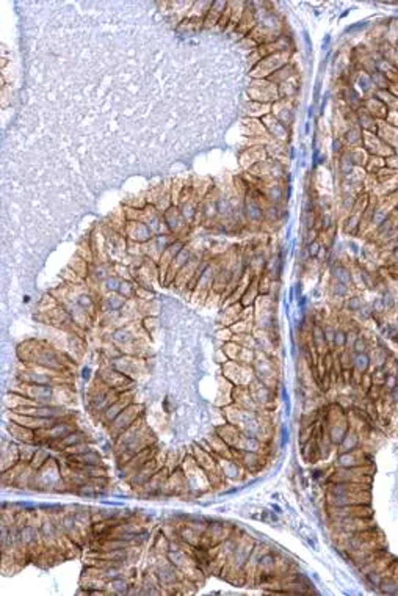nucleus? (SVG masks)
<instances>
[{
  "mask_svg": "<svg viewBox=\"0 0 398 596\" xmlns=\"http://www.w3.org/2000/svg\"><path fill=\"white\" fill-rule=\"evenodd\" d=\"M121 283H123V278L118 276V275H112V276H108L105 281L99 286V289H102L105 294H116L119 291Z\"/></svg>",
  "mask_w": 398,
  "mask_h": 596,
  "instance_id": "37998d69",
  "label": "nucleus"
},
{
  "mask_svg": "<svg viewBox=\"0 0 398 596\" xmlns=\"http://www.w3.org/2000/svg\"><path fill=\"white\" fill-rule=\"evenodd\" d=\"M343 138L351 148H359V145H362V138H364V132H362L359 126H350L347 132H345Z\"/></svg>",
  "mask_w": 398,
  "mask_h": 596,
  "instance_id": "c9c22d12",
  "label": "nucleus"
},
{
  "mask_svg": "<svg viewBox=\"0 0 398 596\" xmlns=\"http://www.w3.org/2000/svg\"><path fill=\"white\" fill-rule=\"evenodd\" d=\"M310 334H312V345H314L318 356H326L328 353H330V345H328V342H326L323 327L320 325V323H314V327L310 328Z\"/></svg>",
  "mask_w": 398,
  "mask_h": 596,
  "instance_id": "a878e982",
  "label": "nucleus"
},
{
  "mask_svg": "<svg viewBox=\"0 0 398 596\" xmlns=\"http://www.w3.org/2000/svg\"><path fill=\"white\" fill-rule=\"evenodd\" d=\"M359 317H360V320H370V319H375V312H373V309H372V306H369V304H364V308H362L359 312Z\"/></svg>",
  "mask_w": 398,
  "mask_h": 596,
  "instance_id": "bf43d9fd",
  "label": "nucleus"
},
{
  "mask_svg": "<svg viewBox=\"0 0 398 596\" xmlns=\"http://www.w3.org/2000/svg\"><path fill=\"white\" fill-rule=\"evenodd\" d=\"M359 444H360V436H359V433L356 432V430H353V429H350L348 432H347V435L343 436V439L340 441V444H339V453H342V452H350V450H356V449H359Z\"/></svg>",
  "mask_w": 398,
  "mask_h": 596,
  "instance_id": "2f4dec72",
  "label": "nucleus"
},
{
  "mask_svg": "<svg viewBox=\"0 0 398 596\" xmlns=\"http://www.w3.org/2000/svg\"><path fill=\"white\" fill-rule=\"evenodd\" d=\"M124 235L127 240H132V242H136L140 245H144L148 243L151 238L154 237L151 228L144 223L141 220H135V221H126V226H124Z\"/></svg>",
  "mask_w": 398,
  "mask_h": 596,
  "instance_id": "9d476101",
  "label": "nucleus"
},
{
  "mask_svg": "<svg viewBox=\"0 0 398 596\" xmlns=\"http://www.w3.org/2000/svg\"><path fill=\"white\" fill-rule=\"evenodd\" d=\"M155 457H157V449H155V446L146 447L141 452H138L136 455H133L129 460L124 466H121V469H123V477L126 480H129L132 475H135L148 462H151V460L155 458Z\"/></svg>",
  "mask_w": 398,
  "mask_h": 596,
  "instance_id": "6e6552de",
  "label": "nucleus"
},
{
  "mask_svg": "<svg viewBox=\"0 0 398 596\" xmlns=\"http://www.w3.org/2000/svg\"><path fill=\"white\" fill-rule=\"evenodd\" d=\"M331 276H333V279H336L339 283H343L345 286H348V287H351L354 284L351 270L345 264H342V262H334L331 265Z\"/></svg>",
  "mask_w": 398,
  "mask_h": 596,
  "instance_id": "cd10ccee",
  "label": "nucleus"
},
{
  "mask_svg": "<svg viewBox=\"0 0 398 596\" xmlns=\"http://www.w3.org/2000/svg\"><path fill=\"white\" fill-rule=\"evenodd\" d=\"M169 546H171V541H169V538L162 532L159 537H155V540H154V546H152V549H154V552H157L159 555H166L168 554V551H169Z\"/></svg>",
  "mask_w": 398,
  "mask_h": 596,
  "instance_id": "c03bdc74",
  "label": "nucleus"
},
{
  "mask_svg": "<svg viewBox=\"0 0 398 596\" xmlns=\"http://www.w3.org/2000/svg\"><path fill=\"white\" fill-rule=\"evenodd\" d=\"M331 522L336 524L337 529L345 535H351V534L364 532L369 529H375V524H373L372 518H345V519H337V521H331Z\"/></svg>",
  "mask_w": 398,
  "mask_h": 596,
  "instance_id": "ddd939ff",
  "label": "nucleus"
},
{
  "mask_svg": "<svg viewBox=\"0 0 398 596\" xmlns=\"http://www.w3.org/2000/svg\"><path fill=\"white\" fill-rule=\"evenodd\" d=\"M336 331H337V328H336V327H333V325H324V327H323L324 339H326L328 345H330V350H333V347H334V337H336Z\"/></svg>",
  "mask_w": 398,
  "mask_h": 596,
  "instance_id": "864d4df0",
  "label": "nucleus"
},
{
  "mask_svg": "<svg viewBox=\"0 0 398 596\" xmlns=\"http://www.w3.org/2000/svg\"><path fill=\"white\" fill-rule=\"evenodd\" d=\"M132 396H133V393L130 391V393H123L121 394V397L113 403V405H110L108 408L105 411L102 413V416L99 417L103 424H107V425H110L121 413H123L126 408L130 405V403H133V400H132Z\"/></svg>",
  "mask_w": 398,
  "mask_h": 596,
  "instance_id": "a211bd4d",
  "label": "nucleus"
},
{
  "mask_svg": "<svg viewBox=\"0 0 398 596\" xmlns=\"http://www.w3.org/2000/svg\"><path fill=\"white\" fill-rule=\"evenodd\" d=\"M342 97L345 102H347L348 109L353 112H357L359 109H362V106H364V97H360V94L353 87H345L342 90Z\"/></svg>",
  "mask_w": 398,
  "mask_h": 596,
  "instance_id": "7c9ffc66",
  "label": "nucleus"
},
{
  "mask_svg": "<svg viewBox=\"0 0 398 596\" xmlns=\"http://www.w3.org/2000/svg\"><path fill=\"white\" fill-rule=\"evenodd\" d=\"M331 294H333L334 298H343L345 300L348 297V294H350V287L345 286L343 283H339V281L333 279V283H331Z\"/></svg>",
  "mask_w": 398,
  "mask_h": 596,
  "instance_id": "de8ad7c7",
  "label": "nucleus"
},
{
  "mask_svg": "<svg viewBox=\"0 0 398 596\" xmlns=\"http://www.w3.org/2000/svg\"><path fill=\"white\" fill-rule=\"evenodd\" d=\"M115 275L113 271V262L108 261H94L90 264V271H88V279L91 286H100L108 276Z\"/></svg>",
  "mask_w": 398,
  "mask_h": 596,
  "instance_id": "2eb2a0df",
  "label": "nucleus"
},
{
  "mask_svg": "<svg viewBox=\"0 0 398 596\" xmlns=\"http://www.w3.org/2000/svg\"><path fill=\"white\" fill-rule=\"evenodd\" d=\"M129 587H130V582H129V579L124 577V576H118V577L110 579V581L105 582L107 594H116V596L127 594Z\"/></svg>",
  "mask_w": 398,
  "mask_h": 596,
  "instance_id": "c85d7f7f",
  "label": "nucleus"
},
{
  "mask_svg": "<svg viewBox=\"0 0 398 596\" xmlns=\"http://www.w3.org/2000/svg\"><path fill=\"white\" fill-rule=\"evenodd\" d=\"M232 458L243 466L246 471H257L262 466V455L259 452H251V450H240V449H232Z\"/></svg>",
  "mask_w": 398,
  "mask_h": 596,
  "instance_id": "aec40b11",
  "label": "nucleus"
},
{
  "mask_svg": "<svg viewBox=\"0 0 398 596\" xmlns=\"http://www.w3.org/2000/svg\"><path fill=\"white\" fill-rule=\"evenodd\" d=\"M17 463H21L19 444H16V442H10L7 449H2V472L8 471L10 468L16 466Z\"/></svg>",
  "mask_w": 398,
  "mask_h": 596,
  "instance_id": "bb28decb",
  "label": "nucleus"
},
{
  "mask_svg": "<svg viewBox=\"0 0 398 596\" xmlns=\"http://www.w3.org/2000/svg\"><path fill=\"white\" fill-rule=\"evenodd\" d=\"M143 327H144V330H146L149 334H152L154 330H157V328H159V320L155 319L154 315H148V317L143 319Z\"/></svg>",
  "mask_w": 398,
  "mask_h": 596,
  "instance_id": "4d7b16f0",
  "label": "nucleus"
},
{
  "mask_svg": "<svg viewBox=\"0 0 398 596\" xmlns=\"http://www.w3.org/2000/svg\"><path fill=\"white\" fill-rule=\"evenodd\" d=\"M392 259L398 262V243L392 248Z\"/></svg>",
  "mask_w": 398,
  "mask_h": 596,
  "instance_id": "e2e57ef3",
  "label": "nucleus"
},
{
  "mask_svg": "<svg viewBox=\"0 0 398 596\" xmlns=\"http://www.w3.org/2000/svg\"><path fill=\"white\" fill-rule=\"evenodd\" d=\"M74 430H77V427H76V422L71 417L58 419L57 422L49 425V427L37 430V444L38 446H46L47 442L55 441V439H61V438H64L66 435H69Z\"/></svg>",
  "mask_w": 398,
  "mask_h": 596,
  "instance_id": "20e7f679",
  "label": "nucleus"
},
{
  "mask_svg": "<svg viewBox=\"0 0 398 596\" xmlns=\"http://www.w3.org/2000/svg\"><path fill=\"white\" fill-rule=\"evenodd\" d=\"M345 347H347V331L342 330V328H337L333 350H343Z\"/></svg>",
  "mask_w": 398,
  "mask_h": 596,
  "instance_id": "09e8293b",
  "label": "nucleus"
},
{
  "mask_svg": "<svg viewBox=\"0 0 398 596\" xmlns=\"http://www.w3.org/2000/svg\"><path fill=\"white\" fill-rule=\"evenodd\" d=\"M8 432L19 442H37V432L28 429V427H24V425H21V424H16V422L10 420Z\"/></svg>",
  "mask_w": 398,
  "mask_h": 596,
  "instance_id": "393cba45",
  "label": "nucleus"
},
{
  "mask_svg": "<svg viewBox=\"0 0 398 596\" xmlns=\"http://www.w3.org/2000/svg\"><path fill=\"white\" fill-rule=\"evenodd\" d=\"M91 449H93V447H91L90 442H82V444H77V446H74V447L66 449L63 453H66V455H82V453L88 452V450H91Z\"/></svg>",
  "mask_w": 398,
  "mask_h": 596,
  "instance_id": "3c124183",
  "label": "nucleus"
},
{
  "mask_svg": "<svg viewBox=\"0 0 398 596\" xmlns=\"http://www.w3.org/2000/svg\"><path fill=\"white\" fill-rule=\"evenodd\" d=\"M356 168L357 166H356V163H354V160H353V157L350 154V151H345L343 154L339 156V173L343 178L351 176Z\"/></svg>",
  "mask_w": 398,
  "mask_h": 596,
  "instance_id": "72a5a7b5",
  "label": "nucleus"
},
{
  "mask_svg": "<svg viewBox=\"0 0 398 596\" xmlns=\"http://www.w3.org/2000/svg\"><path fill=\"white\" fill-rule=\"evenodd\" d=\"M63 455H64V460H67V462L79 463L83 466H103L102 455L96 449H91L82 455H66V453H63Z\"/></svg>",
  "mask_w": 398,
  "mask_h": 596,
  "instance_id": "b1692460",
  "label": "nucleus"
},
{
  "mask_svg": "<svg viewBox=\"0 0 398 596\" xmlns=\"http://www.w3.org/2000/svg\"><path fill=\"white\" fill-rule=\"evenodd\" d=\"M336 465L339 468H359V466H369V457L362 452V449L350 450V452H342L337 455Z\"/></svg>",
  "mask_w": 398,
  "mask_h": 596,
  "instance_id": "f3484780",
  "label": "nucleus"
},
{
  "mask_svg": "<svg viewBox=\"0 0 398 596\" xmlns=\"http://www.w3.org/2000/svg\"><path fill=\"white\" fill-rule=\"evenodd\" d=\"M143 413H144V406L143 405L135 403V402L130 403L126 410L108 425V427H110V435L116 439L119 435H123L127 429H130L138 419L143 417Z\"/></svg>",
  "mask_w": 398,
  "mask_h": 596,
  "instance_id": "39448f33",
  "label": "nucleus"
},
{
  "mask_svg": "<svg viewBox=\"0 0 398 596\" xmlns=\"http://www.w3.org/2000/svg\"><path fill=\"white\" fill-rule=\"evenodd\" d=\"M370 306H372V309H373V312H375V315H378V314H383V312H386V304H384V300H383V295H378V297H375Z\"/></svg>",
  "mask_w": 398,
  "mask_h": 596,
  "instance_id": "6e6d98bb",
  "label": "nucleus"
},
{
  "mask_svg": "<svg viewBox=\"0 0 398 596\" xmlns=\"http://www.w3.org/2000/svg\"><path fill=\"white\" fill-rule=\"evenodd\" d=\"M367 350H369L367 339L364 336H357V339L354 340V344L351 345V352L354 355H357V353H367Z\"/></svg>",
  "mask_w": 398,
  "mask_h": 596,
  "instance_id": "8fccbe9b",
  "label": "nucleus"
},
{
  "mask_svg": "<svg viewBox=\"0 0 398 596\" xmlns=\"http://www.w3.org/2000/svg\"><path fill=\"white\" fill-rule=\"evenodd\" d=\"M74 493H77V495L82 496V498H94V496L99 495V491L96 489V486H94L90 480H86L85 483H82L80 486H77V488L74 489Z\"/></svg>",
  "mask_w": 398,
  "mask_h": 596,
  "instance_id": "a18cd8bd",
  "label": "nucleus"
},
{
  "mask_svg": "<svg viewBox=\"0 0 398 596\" xmlns=\"http://www.w3.org/2000/svg\"><path fill=\"white\" fill-rule=\"evenodd\" d=\"M383 300H384V304H386V311H392L395 308L396 298H395V295L390 291H384L383 292Z\"/></svg>",
  "mask_w": 398,
  "mask_h": 596,
  "instance_id": "13d9d810",
  "label": "nucleus"
},
{
  "mask_svg": "<svg viewBox=\"0 0 398 596\" xmlns=\"http://www.w3.org/2000/svg\"><path fill=\"white\" fill-rule=\"evenodd\" d=\"M370 76H372V82H373V87L376 91H389L392 82L386 74L379 73V71H372Z\"/></svg>",
  "mask_w": 398,
  "mask_h": 596,
  "instance_id": "58836bf2",
  "label": "nucleus"
},
{
  "mask_svg": "<svg viewBox=\"0 0 398 596\" xmlns=\"http://www.w3.org/2000/svg\"><path fill=\"white\" fill-rule=\"evenodd\" d=\"M159 469H162V466H160V463H159L157 457H155V458L151 460V462H148V463H146L140 471H138L135 475H132L127 482H129L130 486H133V488H143V486L152 479L154 474L157 472Z\"/></svg>",
  "mask_w": 398,
  "mask_h": 596,
  "instance_id": "dca6fc26",
  "label": "nucleus"
},
{
  "mask_svg": "<svg viewBox=\"0 0 398 596\" xmlns=\"http://www.w3.org/2000/svg\"><path fill=\"white\" fill-rule=\"evenodd\" d=\"M370 501H372L370 489L351 493V495H345V496L326 495V505H330V507H347V505H356V504H370Z\"/></svg>",
  "mask_w": 398,
  "mask_h": 596,
  "instance_id": "f8f14e48",
  "label": "nucleus"
},
{
  "mask_svg": "<svg viewBox=\"0 0 398 596\" xmlns=\"http://www.w3.org/2000/svg\"><path fill=\"white\" fill-rule=\"evenodd\" d=\"M232 527L226 525L224 522H210L207 525L205 532L201 535V543H199V549H210L216 544L223 543L224 540H228L231 535H232Z\"/></svg>",
  "mask_w": 398,
  "mask_h": 596,
  "instance_id": "423d86ee",
  "label": "nucleus"
},
{
  "mask_svg": "<svg viewBox=\"0 0 398 596\" xmlns=\"http://www.w3.org/2000/svg\"><path fill=\"white\" fill-rule=\"evenodd\" d=\"M151 446H155V438L146 427L143 417H140L130 429L115 439L113 449L118 458V466H124L133 455Z\"/></svg>",
  "mask_w": 398,
  "mask_h": 596,
  "instance_id": "f03ea898",
  "label": "nucleus"
},
{
  "mask_svg": "<svg viewBox=\"0 0 398 596\" xmlns=\"http://www.w3.org/2000/svg\"><path fill=\"white\" fill-rule=\"evenodd\" d=\"M362 212H357V211H353L348 218L345 220L343 223V231L347 235H357L360 228H362Z\"/></svg>",
  "mask_w": 398,
  "mask_h": 596,
  "instance_id": "473e14b6",
  "label": "nucleus"
},
{
  "mask_svg": "<svg viewBox=\"0 0 398 596\" xmlns=\"http://www.w3.org/2000/svg\"><path fill=\"white\" fill-rule=\"evenodd\" d=\"M249 393L254 399V402L259 405V406H265L271 399H273V391L268 384H265L264 381H261L259 378H254L249 386Z\"/></svg>",
  "mask_w": 398,
  "mask_h": 596,
  "instance_id": "4be33fe9",
  "label": "nucleus"
},
{
  "mask_svg": "<svg viewBox=\"0 0 398 596\" xmlns=\"http://www.w3.org/2000/svg\"><path fill=\"white\" fill-rule=\"evenodd\" d=\"M61 386V384H60ZM60 386H49V384H31V383H19V386L13 391L25 396L27 399L37 402V403H57V388Z\"/></svg>",
  "mask_w": 398,
  "mask_h": 596,
  "instance_id": "7ed1b4c3",
  "label": "nucleus"
},
{
  "mask_svg": "<svg viewBox=\"0 0 398 596\" xmlns=\"http://www.w3.org/2000/svg\"><path fill=\"white\" fill-rule=\"evenodd\" d=\"M362 308H364V300L357 295H353V297H347L345 298V309L348 312H359Z\"/></svg>",
  "mask_w": 398,
  "mask_h": 596,
  "instance_id": "49530a36",
  "label": "nucleus"
},
{
  "mask_svg": "<svg viewBox=\"0 0 398 596\" xmlns=\"http://www.w3.org/2000/svg\"><path fill=\"white\" fill-rule=\"evenodd\" d=\"M40 534L46 549L55 551L61 548V529L58 527V522H55L54 519H44L40 524Z\"/></svg>",
  "mask_w": 398,
  "mask_h": 596,
  "instance_id": "1a4fd4ad",
  "label": "nucleus"
},
{
  "mask_svg": "<svg viewBox=\"0 0 398 596\" xmlns=\"http://www.w3.org/2000/svg\"><path fill=\"white\" fill-rule=\"evenodd\" d=\"M163 220H165V223L168 226V231L172 235H176L177 238H182V235L185 232H188V229H190V226L185 223V220H184V217L180 214L179 206H176V204H174V206L168 207L163 212Z\"/></svg>",
  "mask_w": 398,
  "mask_h": 596,
  "instance_id": "9b49d317",
  "label": "nucleus"
},
{
  "mask_svg": "<svg viewBox=\"0 0 398 596\" xmlns=\"http://www.w3.org/2000/svg\"><path fill=\"white\" fill-rule=\"evenodd\" d=\"M356 83H357L359 90L362 91V94H369L370 91L375 90L373 82H372V76L367 71H359V74L356 77Z\"/></svg>",
  "mask_w": 398,
  "mask_h": 596,
  "instance_id": "79ce46f5",
  "label": "nucleus"
},
{
  "mask_svg": "<svg viewBox=\"0 0 398 596\" xmlns=\"http://www.w3.org/2000/svg\"><path fill=\"white\" fill-rule=\"evenodd\" d=\"M17 355L22 363L30 367H41L58 373H66L67 367L73 364V361H63L67 360L63 353L41 340H27L25 344L19 345Z\"/></svg>",
  "mask_w": 398,
  "mask_h": 596,
  "instance_id": "f257e3e1",
  "label": "nucleus"
},
{
  "mask_svg": "<svg viewBox=\"0 0 398 596\" xmlns=\"http://www.w3.org/2000/svg\"><path fill=\"white\" fill-rule=\"evenodd\" d=\"M228 7L229 5L226 2H213L209 7V13H207L205 19H204V27H210V25H215L216 22H220L221 16L228 10Z\"/></svg>",
  "mask_w": 398,
  "mask_h": 596,
  "instance_id": "c756f323",
  "label": "nucleus"
},
{
  "mask_svg": "<svg viewBox=\"0 0 398 596\" xmlns=\"http://www.w3.org/2000/svg\"><path fill=\"white\" fill-rule=\"evenodd\" d=\"M82 442H88V435L82 430H74L69 435H66L64 438L61 439H55V441H50L46 444V447H49L50 450H57V452H64L66 449L69 447H74L77 444H82Z\"/></svg>",
  "mask_w": 398,
  "mask_h": 596,
  "instance_id": "4468645a",
  "label": "nucleus"
},
{
  "mask_svg": "<svg viewBox=\"0 0 398 596\" xmlns=\"http://www.w3.org/2000/svg\"><path fill=\"white\" fill-rule=\"evenodd\" d=\"M372 366V358L369 353H357L353 358V372L359 375H366Z\"/></svg>",
  "mask_w": 398,
  "mask_h": 596,
  "instance_id": "f704fd0d",
  "label": "nucleus"
},
{
  "mask_svg": "<svg viewBox=\"0 0 398 596\" xmlns=\"http://www.w3.org/2000/svg\"><path fill=\"white\" fill-rule=\"evenodd\" d=\"M169 474H171V471H169L168 468L159 469L157 472L154 474L152 479H151L143 488H140L141 493H143L144 496H155V495H160V493L165 489V485H166V480H168Z\"/></svg>",
  "mask_w": 398,
  "mask_h": 596,
  "instance_id": "412c9836",
  "label": "nucleus"
},
{
  "mask_svg": "<svg viewBox=\"0 0 398 596\" xmlns=\"http://www.w3.org/2000/svg\"><path fill=\"white\" fill-rule=\"evenodd\" d=\"M127 300L116 294H105L99 298V314H107V312H118L126 306Z\"/></svg>",
  "mask_w": 398,
  "mask_h": 596,
  "instance_id": "5701e85b",
  "label": "nucleus"
},
{
  "mask_svg": "<svg viewBox=\"0 0 398 596\" xmlns=\"http://www.w3.org/2000/svg\"><path fill=\"white\" fill-rule=\"evenodd\" d=\"M136 289H138V284L133 279H123V283H121V286H119L118 294L123 295L126 300H135L136 298Z\"/></svg>",
  "mask_w": 398,
  "mask_h": 596,
  "instance_id": "ea45409f",
  "label": "nucleus"
},
{
  "mask_svg": "<svg viewBox=\"0 0 398 596\" xmlns=\"http://www.w3.org/2000/svg\"><path fill=\"white\" fill-rule=\"evenodd\" d=\"M389 396H390V400L395 403V405H398V386L396 388H393L390 393H389Z\"/></svg>",
  "mask_w": 398,
  "mask_h": 596,
  "instance_id": "680f3d73",
  "label": "nucleus"
},
{
  "mask_svg": "<svg viewBox=\"0 0 398 596\" xmlns=\"http://www.w3.org/2000/svg\"><path fill=\"white\" fill-rule=\"evenodd\" d=\"M378 590L383 594H398V576H386Z\"/></svg>",
  "mask_w": 398,
  "mask_h": 596,
  "instance_id": "a19ab883",
  "label": "nucleus"
},
{
  "mask_svg": "<svg viewBox=\"0 0 398 596\" xmlns=\"http://www.w3.org/2000/svg\"><path fill=\"white\" fill-rule=\"evenodd\" d=\"M328 516L331 521L345 519V518H373V510L370 504H356L347 507H330L328 505Z\"/></svg>",
  "mask_w": 398,
  "mask_h": 596,
  "instance_id": "0eeeda50",
  "label": "nucleus"
},
{
  "mask_svg": "<svg viewBox=\"0 0 398 596\" xmlns=\"http://www.w3.org/2000/svg\"><path fill=\"white\" fill-rule=\"evenodd\" d=\"M38 447H40V446L37 444V442H19V457H21V462L30 465V462L33 460L34 453H37Z\"/></svg>",
  "mask_w": 398,
  "mask_h": 596,
  "instance_id": "e433bc0d",
  "label": "nucleus"
},
{
  "mask_svg": "<svg viewBox=\"0 0 398 596\" xmlns=\"http://www.w3.org/2000/svg\"><path fill=\"white\" fill-rule=\"evenodd\" d=\"M333 152H334V154H339V156L345 152V145H343V142L340 138H336L333 142Z\"/></svg>",
  "mask_w": 398,
  "mask_h": 596,
  "instance_id": "052dcab7",
  "label": "nucleus"
},
{
  "mask_svg": "<svg viewBox=\"0 0 398 596\" xmlns=\"http://www.w3.org/2000/svg\"><path fill=\"white\" fill-rule=\"evenodd\" d=\"M52 457H50V449L47 447H38V450H37V453H34V457H33V460L30 462V466L34 469V471H40L49 460H50Z\"/></svg>",
  "mask_w": 398,
  "mask_h": 596,
  "instance_id": "4c0bfd02",
  "label": "nucleus"
},
{
  "mask_svg": "<svg viewBox=\"0 0 398 596\" xmlns=\"http://www.w3.org/2000/svg\"><path fill=\"white\" fill-rule=\"evenodd\" d=\"M396 386H398V373H387L386 372V378L383 381V388L390 393V391L393 388H396Z\"/></svg>",
  "mask_w": 398,
  "mask_h": 596,
  "instance_id": "5fc2aeb1",
  "label": "nucleus"
},
{
  "mask_svg": "<svg viewBox=\"0 0 398 596\" xmlns=\"http://www.w3.org/2000/svg\"><path fill=\"white\" fill-rule=\"evenodd\" d=\"M321 247H323V243L318 240V238H317V240H314V242H310L309 245H306V250H307V254H309L310 261H312V259H317V256H318V253H320Z\"/></svg>",
  "mask_w": 398,
  "mask_h": 596,
  "instance_id": "603ef678",
  "label": "nucleus"
},
{
  "mask_svg": "<svg viewBox=\"0 0 398 596\" xmlns=\"http://www.w3.org/2000/svg\"><path fill=\"white\" fill-rule=\"evenodd\" d=\"M192 258H193L192 250H190V248L185 245L184 250L177 254V256H176L174 259H172V262H171V265H169V268H168L166 278H165V286H169V284L174 283L176 276L179 275V271L190 262V259H192Z\"/></svg>",
  "mask_w": 398,
  "mask_h": 596,
  "instance_id": "6ab92c4d",
  "label": "nucleus"
}]
</instances>
